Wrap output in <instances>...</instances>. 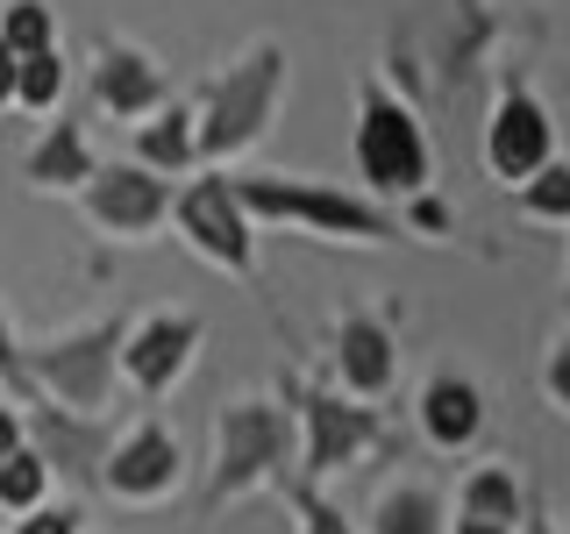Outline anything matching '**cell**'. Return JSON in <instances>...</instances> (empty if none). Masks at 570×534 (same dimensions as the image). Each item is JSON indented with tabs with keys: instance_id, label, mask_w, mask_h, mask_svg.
Here are the masks:
<instances>
[{
	"instance_id": "1",
	"label": "cell",
	"mask_w": 570,
	"mask_h": 534,
	"mask_svg": "<svg viewBox=\"0 0 570 534\" xmlns=\"http://www.w3.org/2000/svg\"><path fill=\"white\" fill-rule=\"evenodd\" d=\"M285 79H293V50L278 36H249V43L228 58L214 79L193 93V150H200V171H228L272 136L278 107H285Z\"/></svg>"
},
{
	"instance_id": "2",
	"label": "cell",
	"mask_w": 570,
	"mask_h": 534,
	"mask_svg": "<svg viewBox=\"0 0 570 534\" xmlns=\"http://www.w3.org/2000/svg\"><path fill=\"white\" fill-rule=\"evenodd\" d=\"M299 477V427L272 392H236L214 406V449H207V477L193 513L214 521L222 506H236L249 492H285Z\"/></svg>"
},
{
	"instance_id": "3",
	"label": "cell",
	"mask_w": 570,
	"mask_h": 534,
	"mask_svg": "<svg viewBox=\"0 0 570 534\" xmlns=\"http://www.w3.org/2000/svg\"><path fill=\"white\" fill-rule=\"evenodd\" d=\"M249 228H293L307 243H350V249H385L406 243L400 214L364 200L356 186H328V178H285V171H228Z\"/></svg>"
},
{
	"instance_id": "4",
	"label": "cell",
	"mask_w": 570,
	"mask_h": 534,
	"mask_svg": "<svg viewBox=\"0 0 570 534\" xmlns=\"http://www.w3.org/2000/svg\"><path fill=\"white\" fill-rule=\"evenodd\" d=\"M350 157H356V178H364V200L379 207H400L414 192L435 186V142H428V121L414 93L385 79V71H364L356 79V115H350Z\"/></svg>"
},
{
	"instance_id": "5",
	"label": "cell",
	"mask_w": 570,
	"mask_h": 534,
	"mask_svg": "<svg viewBox=\"0 0 570 534\" xmlns=\"http://www.w3.org/2000/svg\"><path fill=\"white\" fill-rule=\"evenodd\" d=\"M272 399L299 427V477H307V485L350 477L364 456L392 449V427H385L379 406H356V399H343V392H328L321 378H307V370H278Z\"/></svg>"
},
{
	"instance_id": "6",
	"label": "cell",
	"mask_w": 570,
	"mask_h": 534,
	"mask_svg": "<svg viewBox=\"0 0 570 534\" xmlns=\"http://www.w3.org/2000/svg\"><path fill=\"white\" fill-rule=\"evenodd\" d=\"M121 328H129V320L107 314V320H86V328L50 335V343H22V370H29L36 399L65 406V414H79V421H115Z\"/></svg>"
},
{
	"instance_id": "7",
	"label": "cell",
	"mask_w": 570,
	"mask_h": 534,
	"mask_svg": "<svg viewBox=\"0 0 570 534\" xmlns=\"http://www.w3.org/2000/svg\"><path fill=\"white\" fill-rule=\"evenodd\" d=\"M165 228H178V243H186L200 264H214L222 278L257 285V228H249L236 186H228V171H193V178H178L171 221H165Z\"/></svg>"
},
{
	"instance_id": "8",
	"label": "cell",
	"mask_w": 570,
	"mask_h": 534,
	"mask_svg": "<svg viewBox=\"0 0 570 534\" xmlns=\"http://www.w3.org/2000/svg\"><path fill=\"white\" fill-rule=\"evenodd\" d=\"M207 343V320L193 307H150L121 328V385L142 392V399H165V392L186 385L193 356Z\"/></svg>"
},
{
	"instance_id": "9",
	"label": "cell",
	"mask_w": 570,
	"mask_h": 534,
	"mask_svg": "<svg viewBox=\"0 0 570 534\" xmlns=\"http://www.w3.org/2000/svg\"><path fill=\"white\" fill-rule=\"evenodd\" d=\"M400 328L371 307H343L328 320V392H343L356 406H385L400 385Z\"/></svg>"
},
{
	"instance_id": "10",
	"label": "cell",
	"mask_w": 570,
	"mask_h": 534,
	"mask_svg": "<svg viewBox=\"0 0 570 534\" xmlns=\"http://www.w3.org/2000/svg\"><path fill=\"white\" fill-rule=\"evenodd\" d=\"M557 115H549L542 93H528L521 79L499 86L492 115H485V171L499 178L507 192H521L542 165H557Z\"/></svg>"
},
{
	"instance_id": "11",
	"label": "cell",
	"mask_w": 570,
	"mask_h": 534,
	"mask_svg": "<svg viewBox=\"0 0 570 534\" xmlns=\"http://www.w3.org/2000/svg\"><path fill=\"white\" fill-rule=\"evenodd\" d=\"M171 178L142 171V165H100L94 178L79 186V214L100 228L107 243H157V228L171 221Z\"/></svg>"
},
{
	"instance_id": "12",
	"label": "cell",
	"mask_w": 570,
	"mask_h": 534,
	"mask_svg": "<svg viewBox=\"0 0 570 534\" xmlns=\"http://www.w3.org/2000/svg\"><path fill=\"white\" fill-rule=\"evenodd\" d=\"M178 485H186V449H178L165 421L150 414V421L115 427V449L100 463V492L115 506H165Z\"/></svg>"
},
{
	"instance_id": "13",
	"label": "cell",
	"mask_w": 570,
	"mask_h": 534,
	"mask_svg": "<svg viewBox=\"0 0 570 534\" xmlns=\"http://www.w3.org/2000/svg\"><path fill=\"white\" fill-rule=\"evenodd\" d=\"M86 100H94L100 121H150L157 107L171 100V79L165 65L150 58L142 43H129V36H100L94 43V65H86Z\"/></svg>"
},
{
	"instance_id": "14",
	"label": "cell",
	"mask_w": 570,
	"mask_h": 534,
	"mask_svg": "<svg viewBox=\"0 0 570 534\" xmlns=\"http://www.w3.org/2000/svg\"><path fill=\"white\" fill-rule=\"evenodd\" d=\"M22 427H29V449L43 456L50 485L65 477L71 492H100V463L115 449V421H79L65 406L36 399V406H22Z\"/></svg>"
},
{
	"instance_id": "15",
	"label": "cell",
	"mask_w": 570,
	"mask_h": 534,
	"mask_svg": "<svg viewBox=\"0 0 570 534\" xmlns=\"http://www.w3.org/2000/svg\"><path fill=\"white\" fill-rule=\"evenodd\" d=\"M414 421H421V442L442 449V456L478 449V442H485V421H492L485 385L463 378V370H435V378L414 392Z\"/></svg>"
},
{
	"instance_id": "16",
	"label": "cell",
	"mask_w": 570,
	"mask_h": 534,
	"mask_svg": "<svg viewBox=\"0 0 570 534\" xmlns=\"http://www.w3.org/2000/svg\"><path fill=\"white\" fill-rule=\"evenodd\" d=\"M94 171H100V150H94V136H86V121H71V115H50L43 136L22 150L29 192H71V200H79V186Z\"/></svg>"
},
{
	"instance_id": "17",
	"label": "cell",
	"mask_w": 570,
	"mask_h": 534,
	"mask_svg": "<svg viewBox=\"0 0 570 534\" xmlns=\"http://www.w3.org/2000/svg\"><path fill=\"white\" fill-rule=\"evenodd\" d=\"M129 165L171 178V186L200 171V150H193V107L186 100H165L150 121H136V157H129Z\"/></svg>"
},
{
	"instance_id": "18",
	"label": "cell",
	"mask_w": 570,
	"mask_h": 534,
	"mask_svg": "<svg viewBox=\"0 0 570 534\" xmlns=\"http://www.w3.org/2000/svg\"><path fill=\"white\" fill-rule=\"evenodd\" d=\"M528 485L513 477V463H471L456 477V521H492V527H521Z\"/></svg>"
},
{
	"instance_id": "19",
	"label": "cell",
	"mask_w": 570,
	"mask_h": 534,
	"mask_svg": "<svg viewBox=\"0 0 570 534\" xmlns=\"http://www.w3.org/2000/svg\"><path fill=\"white\" fill-rule=\"evenodd\" d=\"M364 534H450V498L435 485H421V477H400V485H385L371 498Z\"/></svg>"
},
{
	"instance_id": "20",
	"label": "cell",
	"mask_w": 570,
	"mask_h": 534,
	"mask_svg": "<svg viewBox=\"0 0 570 534\" xmlns=\"http://www.w3.org/2000/svg\"><path fill=\"white\" fill-rule=\"evenodd\" d=\"M65 86H71V71H65V50H36V58H14V107L22 115H58V100H65Z\"/></svg>"
},
{
	"instance_id": "21",
	"label": "cell",
	"mask_w": 570,
	"mask_h": 534,
	"mask_svg": "<svg viewBox=\"0 0 570 534\" xmlns=\"http://www.w3.org/2000/svg\"><path fill=\"white\" fill-rule=\"evenodd\" d=\"M0 43H8L14 58L58 50V8H50V0H0Z\"/></svg>"
},
{
	"instance_id": "22",
	"label": "cell",
	"mask_w": 570,
	"mask_h": 534,
	"mask_svg": "<svg viewBox=\"0 0 570 534\" xmlns=\"http://www.w3.org/2000/svg\"><path fill=\"white\" fill-rule=\"evenodd\" d=\"M513 207H521V221L570 228V157H557V165H542V171H534L528 186L513 192Z\"/></svg>"
},
{
	"instance_id": "23",
	"label": "cell",
	"mask_w": 570,
	"mask_h": 534,
	"mask_svg": "<svg viewBox=\"0 0 570 534\" xmlns=\"http://www.w3.org/2000/svg\"><path fill=\"white\" fill-rule=\"evenodd\" d=\"M36 506H50V471H43V456L22 442V449L0 463V513L22 521V513H36Z\"/></svg>"
},
{
	"instance_id": "24",
	"label": "cell",
	"mask_w": 570,
	"mask_h": 534,
	"mask_svg": "<svg viewBox=\"0 0 570 534\" xmlns=\"http://www.w3.org/2000/svg\"><path fill=\"white\" fill-rule=\"evenodd\" d=\"M285 506H293V521H299V534H356V521H343V506H335L321 485H307V477H293V485L278 492Z\"/></svg>"
},
{
	"instance_id": "25",
	"label": "cell",
	"mask_w": 570,
	"mask_h": 534,
	"mask_svg": "<svg viewBox=\"0 0 570 534\" xmlns=\"http://www.w3.org/2000/svg\"><path fill=\"white\" fill-rule=\"evenodd\" d=\"M392 214H400V228H406L414 243H442V236L456 228V214H450V200H442L435 186H428V192H414V200H400Z\"/></svg>"
},
{
	"instance_id": "26",
	"label": "cell",
	"mask_w": 570,
	"mask_h": 534,
	"mask_svg": "<svg viewBox=\"0 0 570 534\" xmlns=\"http://www.w3.org/2000/svg\"><path fill=\"white\" fill-rule=\"evenodd\" d=\"M8 534H86V506L79 498H58V506H36V513H22Z\"/></svg>"
},
{
	"instance_id": "27",
	"label": "cell",
	"mask_w": 570,
	"mask_h": 534,
	"mask_svg": "<svg viewBox=\"0 0 570 534\" xmlns=\"http://www.w3.org/2000/svg\"><path fill=\"white\" fill-rule=\"evenodd\" d=\"M542 392H549V406L570 421V328L557 335V349L542 356Z\"/></svg>"
},
{
	"instance_id": "28",
	"label": "cell",
	"mask_w": 570,
	"mask_h": 534,
	"mask_svg": "<svg viewBox=\"0 0 570 534\" xmlns=\"http://www.w3.org/2000/svg\"><path fill=\"white\" fill-rule=\"evenodd\" d=\"M22 442H29V427H22V406H8V399H0V463H8L14 449H22Z\"/></svg>"
},
{
	"instance_id": "29",
	"label": "cell",
	"mask_w": 570,
	"mask_h": 534,
	"mask_svg": "<svg viewBox=\"0 0 570 534\" xmlns=\"http://www.w3.org/2000/svg\"><path fill=\"white\" fill-rule=\"evenodd\" d=\"M0 107H14V50L0 43Z\"/></svg>"
},
{
	"instance_id": "30",
	"label": "cell",
	"mask_w": 570,
	"mask_h": 534,
	"mask_svg": "<svg viewBox=\"0 0 570 534\" xmlns=\"http://www.w3.org/2000/svg\"><path fill=\"white\" fill-rule=\"evenodd\" d=\"M450 534H513V527H492V521H450Z\"/></svg>"
}]
</instances>
